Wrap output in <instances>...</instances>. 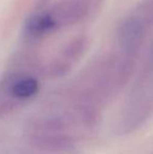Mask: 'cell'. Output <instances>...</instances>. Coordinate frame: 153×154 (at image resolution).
<instances>
[{"instance_id": "2", "label": "cell", "mask_w": 153, "mask_h": 154, "mask_svg": "<svg viewBox=\"0 0 153 154\" xmlns=\"http://www.w3.org/2000/svg\"><path fill=\"white\" fill-rule=\"evenodd\" d=\"M38 89L39 84L37 80L33 78H21L11 84L8 94L11 99L23 101L34 97L38 92Z\"/></svg>"}, {"instance_id": "4", "label": "cell", "mask_w": 153, "mask_h": 154, "mask_svg": "<svg viewBox=\"0 0 153 154\" xmlns=\"http://www.w3.org/2000/svg\"><path fill=\"white\" fill-rule=\"evenodd\" d=\"M58 21L49 14H39L32 17L27 22V31L33 36H43L57 27Z\"/></svg>"}, {"instance_id": "1", "label": "cell", "mask_w": 153, "mask_h": 154, "mask_svg": "<svg viewBox=\"0 0 153 154\" xmlns=\"http://www.w3.org/2000/svg\"><path fill=\"white\" fill-rule=\"evenodd\" d=\"M29 138L35 145L54 151H65L74 147L75 140L65 131V126L61 121L45 120L32 126Z\"/></svg>"}, {"instance_id": "3", "label": "cell", "mask_w": 153, "mask_h": 154, "mask_svg": "<svg viewBox=\"0 0 153 154\" xmlns=\"http://www.w3.org/2000/svg\"><path fill=\"white\" fill-rule=\"evenodd\" d=\"M142 25L139 24V21L134 19L126 21L121 27L120 39L122 44L126 47L127 49L135 48L137 46L142 39Z\"/></svg>"}]
</instances>
